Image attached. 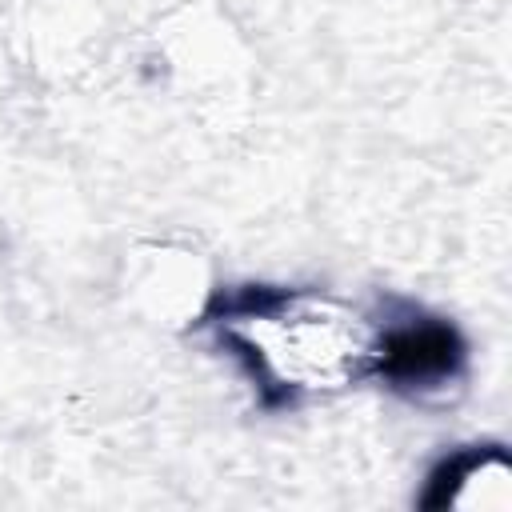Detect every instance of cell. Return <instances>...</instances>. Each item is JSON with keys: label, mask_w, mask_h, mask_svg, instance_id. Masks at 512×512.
<instances>
[{"label": "cell", "mask_w": 512, "mask_h": 512, "mask_svg": "<svg viewBox=\"0 0 512 512\" xmlns=\"http://www.w3.org/2000/svg\"><path fill=\"white\" fill-rule=\"evenodd\" d=\"M228 320H236L228 340L240 356L284 392L340 388L376 360L364 320L332 300L244 288L228 304Z\"/></svg>", "instance_id": "1"}, {"label": "cell", "mask_w": 512, "mask_h": 512, "mask_svg": "<svg viewBox=\"0 0 512 512\" xmlns=\"http://www.w3.org/2000/svg\"><path fill=\"white\" fill-rule=\"evenodd\" d=\"M376 360L396 380H408V384L412 380H436L460 364V340L444 324H416V328L392 332L380 344Z\"/></svg>", "instance_id": "2"}]
</instances>
